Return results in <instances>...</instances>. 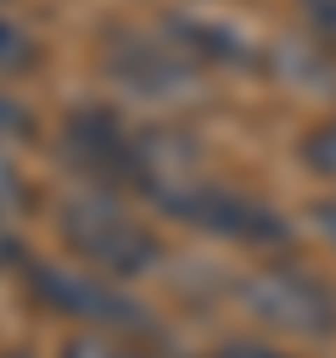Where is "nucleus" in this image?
<instances>
[{
    "mask_svg": "<svg viewBox=\"0 0 336 358\" xmlns=\"http://www.w3.org/2000/svg\"><path fill=\"white\" fill-rule=\"evenodd\" d=\"M17 207H28V190H22V173L11 168V157H0V218Z\"/></svg>",
    "mask_w": 336,
    "mask_h": 358,
    "instance_id": "obj_13",
    "label": "nucleus"
},
{
    "mask_svg": "<svg viewBox=\"0 0 336 358\" xmlns=\"http://www.w3.org/2000/svg\"><path fill=\"white\" fill-rule=\"evenodd\" d=\"M302 6V17H308V28L336 50V0H297Z\"/></svg>",
    "mask_w": 336,
    "mask_h": 358,
    "instance_id": "obj_12",
    "label": "nucleus"
},
{
    "mask_svg": "<svg viewBox=\"0 0 336 358\" xmlns=\"http://www.w3.org/2000/svg\"><path fill=\"white\" fill-rule=\"evenodd\" d=\"M235 302L274 336H291V341H330L336 336V291L297 263H269V268L241 274Z\"/></svg>",
    "mask_w": 336,
    "mask_h": 358,
    "instance_id": "obj_5",
    "label": "nucleus"
},
{
    "mask_svg": "<svg viewBox=\"0 0 336 358\" xmlns=\"http://www.w3.org/2000/svg\"><path fill=\"white\" fill-rule=\"evenodd\" d=\"M56 235H62V246L78 263H90L106 280H140L162 257L157 235L112 190H73V196H62L56 201Z\"/></svg>",
    "mask_w": 336,
    "mask_h": 358,
    "instance_id": "obj_1",
    "label": "nucleus"
},
{
    "mask_svg": "<svg viewBox=\"0 0 336 358\" xmlns=\"http://www.w3.org/2000/svg\"><path fill=\"white\" fill-rule=\"evenodd\" d=\"M28 62H34V39H28L17 22L0 17V73H17V67H28Z\"/></svg>",
    "mask_w": 336,
    "mask_h": 358,
    "instance_id": "obj_10",
    "label": "nucleus"
},
{
    "mask_svg": "<svg viewBox=\"0 0 336 358\" xmlns=\"http://www.w3.org/2000/svg\"><path fill=\"white\" fill-rule=\"evenodd\" d=\"M174 39L190 50V56H207V62H224V67H246L252 62V39L213 22V17H179L174 22Z\"/></svg>",
    "mask_w": 336,
    "mask_h": 358,
    "instance_id": "obj_7",
    "label": "nucleus"
},
{
    "mask_svg": "<svg viewBox=\"0 0 336 358\" xmlns=\"http://www.w3.org/2000/svg\"><path fill=\"white\" fill-rule=\"evenodd\" d=\"M0 358H28V352H0Z\"/></svg>",
    "mask_w": 336,
    "mask_h": 358,
    "instance_id": "obj_17",
    "label": "nucleus"
},
{
    "mask_svg": "<svg viewBox=\"0 0 336 358\" xmlns=\"http://www.w3.org/2000/svg\"><path fill=\"white\" fill-rule=\"evenodd\" d=\"M146 201H157V213H168V218L213 235V241H235V246H286L291 241V224L269 201H258L246 190H230V185H207V179L174 173L168 162L157 168Z\"/></svg>",
    "mask_w": 336,
    "mask_h": 358,
    "instance_id": "obj_2",
    "label": "nucleus"
},
{
    "mask_svg": "<svg viewBox=\"0 0 336 358\" xmlns=\"http://www.w3.org/2000/svg\"><path fill=\"white\" fill-rule=\"evenodd\" d=\"M302 162H308L319 179H330V185H336V117H330V123H319V129L302 140Z\"/></svg>",
    "mask_w": 336,
    "mask_h": 358,
    "instance_id": "obj_9",
    "label": "nucleus"
},
{
    "mask_svg": "<svg viewBox=\"0 0 336 358\" xmlns=\"http://www.w3.org/2000/svg\"><path fill=\"white\" fill-rule=\"evenodd\" d=\"M207 358H297V352H286V347H274V341H246V336H230V341H218Z\"/></svg>",
    "mask_w": 336,
    "mask_h": 358,
    "instance_id": "obj_11",
    "label": "nucleus"
},
{
    "mask_svg": "<svg viewBox=\"0 0 336 358\" xmlns=\"http://www.w3.org/2000/svg\"><path fill=\"white\" fill-rule=\"evenodd\" d=\"M56 358H146L129 336H101V330H73L62 347H56Z\"/></svg>",
    "mask_w": 336,
    "mask_h": 358,
    "instance_id": "obj_8",
    "label": "nucleus"
},
{
    "mask_svg": "<svg viewBox=\"0 0 336 358\" xmlns=\"http://www.w3.org/2000/svg\"><path fill=\"white\" fill-rule=\"evenodd\" d=\"M101 67L118 90H129L134 101H190L196 95V56L179 39H157V34H134L118 28L106 34Z\"/></svg>",
    "mask_w": 336,
    "mask_h": 358,
    "instance_id": "obj_6",
    "label": "nucleus"
},
{
    "mask_svg": "<svg viewBox=\"0 0 336 358\" xmlns=\"http://www.w3.org/2000/svg\"><path fill=\"white\" fill-rule=\"evenodd\" d=\"M22 280H28V296H34L45 313L73 319V324H84V330L129 336V341L157 330L151 313H146V302H134V296L123 291V280H106V274H95V268H67V263H39V257H28Z\"/></svg>",
    "mask_w": 336,
    "mask_h": 358,
    "instance_id": "obj_3",
    "label": "nucleus"
},
{
    "mask_svg": "<svg viewBox=\"0 0 336 358\" xmlns=\"http://www.w3.org/2000/svg\"><path fill=\"white\" fill-rule=\"evenodd\" d=\"M308 218H314V229H319V235H325V241L336 246V196L314 201V207H308Z\"/></svg>",
    "mask_w": 336,
    "mask_h": 358,
    "instance_id": "obj_16",
    "label": "nucleus"
},
{
    "mask_svg": "<svg viewBox=\"0 0 336 358\" xmlns=\"http://www.w3.org/2000/svg\"><path fill=\"white\" fill-rule=\"evenodd\" d=\"M62 157L78 179H90V190H151L157 173V145L140 140L112 106H78L62 123Z\"/></svg>",
    "mask_w": 336,
    "mask_h": 358,
    "instance_id": "obj_4",
    "label": "nucleus"
},
{
    "mask_svg": "<svg viewBox=\"0 0 336 358\" xmlns=\"http://www.w3.org/2000/svg\"><path fill=\"white\" fill-rule=\"evenodd\" d=\"M11 268H28V246H22L17 229L0 218V274H11Z\"/></svg>",
    "mask_w": 336,
    "mask_h": 358,
    "instance_id": "obj_15",
    "label": "nucleus"
},
{
    "mask_svg": "<svg viewBox=\"0 0 336 358\" xmlns=\"http://www.w3.org/2000/svg\"><path fill=\"white\" fill-rule=\"evenodd\" d=\"M28 129H34V117H28V106H22V101H11V95L0 90V134H6V140H22Z\"/></svg>",
    "mask_w": 336,
    "mask_h": 358,
    "instance_id": "obj_14",
    "label": "nucleus"
}]
</instances>
